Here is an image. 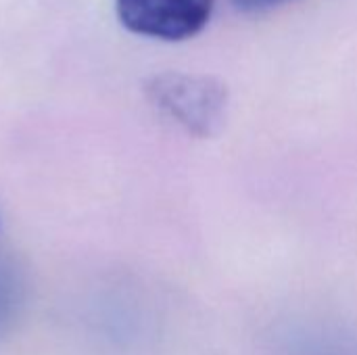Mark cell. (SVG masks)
Listing matches in <instances>:
<instances>
[{"label":"cell","mask_w":357,"mask_h":355,"mask_svg":"<svg viewBox=\"0 0 357 355\" xmlns=\"http://www.w3.org/2000/svg\"><path fill=\"white\" fill-rule=\"evenodd\" d=\"M213 4L215 0H115V10L132 33L180 42L205 29Z\"/></svg>","instance_id":"cell-1"},{"label":"cell","mask_w":357,"mask_h":355,"mask_svg":"<svg viewBox=\"0 0 357 355\" xmlns=\"http://www.w3.org/2000/svg\"><path fill=\"white\" fill-rule=\"evenodd\" d=\"M149 96L165 115L195 134H209L224 111V92L209 80L190 75H159L151 82Z\"/></svg>","instance_id":"cell-2"},{"label":"cell","mask_w":357,"mask_h":355,"mask_svg":"<svg viewBox=\"0 0 357 355\" xmlns=\"http://www.w3.org/2000/svg\"><path fill=\"white\" fill-rule=\"evenodd\" d=\"M21 305V280L10 266L0 264V335L13 324Z\"/></svg>","instance_id":"cell-3"},{"label":"cell","mask_w":357,"mask_h":355,"mask_svg":"<svg viewBox=\"0 0 357 355\" xmlns=\"http://www.w3.org/2000/svg\"><path fill=\"white\" fill-rule=\"evenodd\" d=\"M238 10L245 13H259V10H268V8H276L289 0H230Z\"/></svg>","instance_id":"cell-4"}]
</instances>
